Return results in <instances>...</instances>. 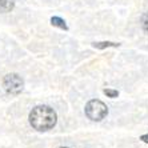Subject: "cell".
Masks as SVG:
<instances>
[{
	"instance_id": "30bf717a",
	"label": "cell",
	"mask_w": 148,
	"mask_h": 148,
	"mask_svg": "<svg viewBox=\"0 0 148 148\" xmlns=\"http://www.w3.org/2000/svg\"><path fill=\"white\" fill-rule=\"evenodd\" d=\"M60 148H69V147H60Z\"/></svg>"
},
{
	"instance_id": "277c9868",
	"label": "cell",
	"mask_w": 148,
	"mask_h": 148,
	"mask_svg": "<svg viewBox=\"0 0 148 148\" xmlns=\"http://www.w3.org/2000/svg\"><path fill=\"white\" fill-rule=\"evenodd\" d=\"M15 7V0H0V12L7 14L11 12Z\"/></svg>"
},
{
	"instance_id": "6da1fadb",
	"label": "cell",
	"mask_w": 148,
	"mask_h": 148,
	"mask_svg": "<svg viewBox=\"0 0 148 148\" xmlns=\"http://www.w3.org/2000/svg\"><path fill=\"white\" fill-rule=\"evenodd\" d=\"M56 121H58V115L53 108L48 106H38L29 114V124L34 130L39 132L52 130L56 125Z\"/></svg>"
},
{
	"instance_id": "52a82bcc",
	"label": "cell",
	"mask_w": 148,
	"mask_h": 148,
	"mask_svg": "<svg viewBox=\"0 0 148 148\" xmlns=\"http://www.w3.org/2000/svg\"><path fill=\"white\" fill-rule=\"evenodd\" d=\"M140 21H141V27H143V29L148 34V12H145V14L141 16Z\"/></svg>"
},
{
	"instance_id": "ba28073f",
	"label": "cell",
	"mask_w": 148,
	"mask_h": 148,
	"mask_svg": "<svg viewBox=\"0 0 148 148\" xmlns=\"http://www.w3.org/2000/svg\"><path fill=\"white\" fill-rule=\"evenodd\" d=\"M104 95L106 96H108V97H117L119 96V92H117L116 90H104Z\"/></svg>"
},
{
	"instance_id": "5b68a950",
	"label": "cell",
	"mask_w": 148,
	"mask_h": 148,
	"mask_svg": "<svg viewBox=\"0 0 148 148\" xmlns=\"http://www.w3.org/2000/svg\"><path fill=\"white\" fill-rule=\"evenodd\" d=\"M51 24L53 25V27L62 28V29H64V31H67V29H68V27H67V24H66V21L63 20V19H60V17H58V16L51 17Z\"/></svg>"
},
{
	"instance_id": "3957f363",
	"label": "cell",
	"mask_w": 148,
	"mask_h": 148,
	"mask_svg": "<svg viewBox=\"0 0 148 148\" xmlns=\"http://www.w3.org/2000/svg\"><path fill=\"white\" fill-rule=\"evenodd\" d=\"M3 87L8 93L17 95V93H20L23 91L24 82L17 73H8V75L4 76L3 79Z\"/></svg>"
},
{
	"instance_id": "9c48e42d",
	"label": "cell",
	"mask_w": 148,
	"mask_h": 148,
	"mask_svg": "<svg viewBox=\"0 0 148 148\" xmlns=\"http://www.w3.org/2000/svg\"><path fill=\"white\" fill-rule=\"evenodd\" d=\"M140 140H143L144 143H148V134L147 135H143V136L140 138Z\"/></svg>"
},
{
	"instance_id": "7a4b0ae2",
	"label": "cell",
	"mask_w": 148,
	"mask_h": 148,
	"mask_svg": "<svg viewBox=\"0 0 148 148\" xmlns=\"http://www.w3.org/2000/svg\"><path fill=\"white\" fill-rule=\"evenodd\" d=\"M86 115L92 121H101L108 115V108L103 101L93 99L86 104Z\"/></svg>"
},
{
	"instance_id": "8992f818",
	"label": "cell",
	"mask_w": 148,
	"mask_h": 148,
	"mask_svg": "<svg viewBox=\"0 0 148 148\" xmlns=\"http://www.w3.org/2000/svg\"><path fill=\"white\" fill-rule=\"evenodd\" d=\"M93 47L97 49H104L108 47H119V43H112V41H99V43H93Z\"/></svg>"
}]
</instances>
